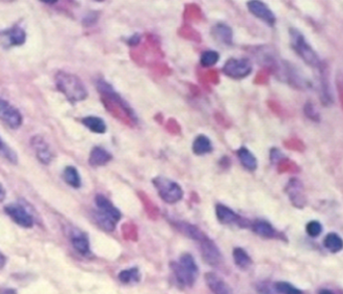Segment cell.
Wrapping results in <instances>:
<instances>
[{
	"label": "cell",
	"mask_w": 343,
	"mask_h": 294,
	"mask_svg": "<svg viewBox=\"0 0 343 294\" xmlns=\"http://www.w3.org/2000/svg\"><path fill=\"white\" fill-rule=\"evenodd\" d=\"M96 87L102 96L105 107L115 118L128 126H135L138 123V117L134 109L118 92L115 91L111 84L100 79L96 83Z\"/></svg>",
	"instance_id": "1"
},
{
	"label": "cell",
	"mask_w": 343,
	"mask_h": 294,
	"mask_svg": "<svg viewBox=\"0 0 343 294\" xmlns=\"http://www.w3.org/2000/svg\"><path fill=\"white\" fill-rule=\"evenodd\" d=\"M54 83L58 90L72 104L82 102L88 97V91L77 75L60 71L54 76Z\"/></svg>",
	"instance_id": "2"
},
{
	"label": "cell",
	"mask_w": 343,
	"mask_h": 294,
	"mask_svg": "<svg viewBox=\"0 0 343 294\" xmlns=\"http://www.w3.org/2000/svg\"><path fill=\"white\" fill-rule=\"evenodd\" d=\"M170 268L176 282L180 286H194L198 275V267L193 255L183 253L178 262H172Z\"/></svg>",
	"instance_id": "3"
},
{
	"label": "cell",
	"mask_w": 343,
	"mask_h": 294,
	"mask_svg": "<svg viewBox=\"0 0 343 294\" xmlns=\"http://www.w3.org/2000/svg\"><path fill=\"white\" fill-rule=\"evenodd\" d=\"M291 46L296 51V53L310 67L320 70L324 65L320 60L317 52L308 44L304 35L297 29L291 27L289 30Z\"/></svg>",
	"instance_id": "4"
},
{
	"label": "cell",
	"mask_w": 343,
	"mask_h": 294,
	"mask_svg": "<svg viewBox=\"0 0 343 294\" xmlns=\"http://www.w3.org/2000/svg\"><path fill=\"white\" fill-rule=\"evenodd\" d=\"M151 56L153 61H161L164 58L163 50L159 39L152 33H147L145 36V44L141 49H135L131 52V57L139 66H145L148 63L147 57Z\"/></svg>",
	"instance_id": "5"
},
{
	"label": "cell",
	"mask_w": 343,
	"mask_h": 294,
	"mask_svg": "<svg viewBox=\"0 0 343 294\" xmlns=\"http://www.w3.org/2000/svg\"><path fill=\"white\" fill-rule=\"evenodd\" d=\"M159 196L167 204H175L183 197L182 188L174 180L165 176H156L152 179Z\"/></svg>",
	"instance_id": "6"
},
{
	"label": "cell",
	"mask_w": 343,
	"mask_h": 294,
	"mask_svg": "<svg viewBox=\"0 0 343 294\" xmlns=\"http://www.w3.org/2000/svg\"><path fill=\"white\" fill-rule=\"evenodd\" d=\"M252 71L253 66L246 59H228L222 67V73L233 79H244Z\"/></svg>",
	"instance_id": "7"
},
{
	"label": "cell",
	"mask_w": 343,
	"mask_h": 294,
	"mask_svg": "<svg viewBox=\"0 0 343 294\" xmlns=\"http://www.w3.org/2000/svg\"><path fill=\"white\" fill-rule=\"evenodd\" d=\"M0 120L11 129H18L23 125L24 117L21 111L7 100L0 98Z\"/></svg>",
	"instance_id": "8"
},
{
	"label": "cell",
	"mask_w": 343,
	"mask_h": 294,
	"mask_svg": "<svg viewBox=\"0 0 343 294\" xmlns=\"http://www.w3.org/2000/svg\"><path fill=\"white\" fill-rule=\"evenodd\" d=\"M285 193L289 196V199L295 208L303 209L306 206L307 196L305 194L304 186L299 178L292 177L289 179L285 187Z\"/></svg>",
	"instance_id": "9"
},
{
	"label": "cell",
	"mask_w": 343,
	"mask_h": 294,
	"mask_svg": "<svg viewBox=\"0 0 343 294\" xmlns=\"http://www.w3.org/2000/svg\"><path fill=\"white\" fill-rule=\"evenodd\" d=\"M200 250L202 259L206 264L213 267L220 265L221 261V253L219 247L207 236H205L200 242Z\"/></svg>",
	"instance_id": "10"
},
{
	"label": "cell",
	"mask_w": 343,
	"mask_h": 294,
	"mask_svg": "<svg viewBox=\"0 0 343 294\" xmlns=\"http://www.w3.org/2000/svg\"><path fill=\"white\" fill-rule=\"evenodd\" d=\"M4 212L18 226L26 229L32 228L33 219L23 206L18 204H9L4 207Z\"/></svg>",
	"instance_id": "11"
},
{
	"label": "cell",
	"mask_w": 343,
	"mask_h": 294,
	"mask_svg": "<svg viewBox=\"0 0 343 294\" xmlns=\"http://www.w3.org/2000/svg\"><path fill=\"white\" fill-rule=\"evenodd\" d=\"M246 6L253 15L265 22L270 26H274L276 24V16L266 3L259 0H251L246 2Z\"/></svg>",
	"instance_id": "12"
},
{
	"label": "cell",
	"mask_w": 343,
	"mask_h": 294,
	"mask_svg": "<svg viewBox=\"0 0 343 294\" xmlns=\"http://www.w3.org/2000/svg\"><path fill=\"white\" fill-rule=\"evenodd\" d=\"M216 215H217L218 220H220L221 224H225V225L237 224L243 228H246L251 226V223L249 220L240 217L232 209L221 204H218L216 206Z\"/></svg>",
	"instance_id": "13"
},
{
	"label": "cell",
	"mask_w": 343,
	"mask_h": 294,
	"mask_svg": "<svg viewBox=\"0 0 343 294\" xmlns=\"http://www.w3.org/2000/svg\"><path fill=\"white\" fill-rule=\"evenodd\" d=\"M30 144L35 151L36 158L45 166H49L53 159V153L47 141L40 135H35L31 138Z\"/></svg>",
	"instance_id": "14"
},
{
	"label": "cell",
	"mask_w": 343,
	"mask_h": 294,
	"mask_svg": "<svg viewBox=\"0 0 343 294\" xmlns=\"http://www.w3.org/2000/svg\"><path fill=\"white\" fill-rule=\"evenodd\" d=\"M204 279L208 288L214 294H235L228 283L214 272L205 273Z\"/></svg>",
	"instance_id": "15"
},
{
	"label": "cell",
	"mask_w": 343,
	"mask_h": 294,
	"mask_svg": "<svg viewBox=\"0 0 343 294\" xmlns=\"http://www.w3.org/2000/svg\"><path fill=\"white\" fill-rule=\"evenodd\" d=\"M172 224L178 232L196 242H200L206 236L196 225L189 224L187 222L174 220H172Z\"/></svg>",
	"instance_id": "16"
},
{
	"label": "cell",
	"mask_w": 343,
	"mask_h": 294,
	"mask_svg": "<svg viewBox=\"0 0 343 294\" xmlns=\"http://www.w3.org/2000/svg\"><path fill=\"white\" fill-rule=\"evenodd\" d=\"M0 34L6 40L10 47H21L26 42V32L20 25H14L10 28L2 30Z\"/></svg>",
	"instance_id": "17"
},
{
	"label": "cell",
	"mask_w": 343,
	"mask_h": 294,
	"mask_svg": "<svg viewBox=\"0 0 343 294\" xmlns=\"http://www.w3.org/2000/svg\"><path fill=\"white\" fill-rule=\"evenodd\" d=\"M95 204H96L99 211H101L102 213L109 216L111 219H113L116 223H118L119 220H121L122 214H121L120 210L117 209L113 205V203L110 199H108L106 196H103V195H97L95 197Z\"/></svg>",
	"instance_id": "18"
},
{
	"label": "cell",
	"mask_w": 343,
	"mask_h": 294,
	"mask_svg": "<svg viewBox=\"0 0 343 294\" xmlns=\"http://www.w3.org/2000/svg\"><path fill=\"white\" fill-rule=\"evenodd\" d=\"M255 234L262 238L266 239H274L280 236L279 232L270 224L269 222L265 220H256L251 223L250 226Z\"/></svg>",
	"instance_id": "19"
},
{
	"label": "cell",
	"mask_w": 343,
	"mask_h": 294,
	"mask_svg": "<svg viewBox=\"0 0 343 294\" xmlns=\"http://www.w3.org/2000/svg\"><path fill=\"white\" fill-rule=\"evenodd\" d=\"M212 35L215 40L220 42L221 44H224L226 46L233 45V39H234V32L231 26L225 24L219 23L213 26L212 28Z\"/></svg>",
	"instance_id": "20"
},
{
	"label": "cell",
	"mask_w": 343,
	"mask_h": 294,
	"mask_svg": "<svg viewBox=\"0 0 343 294\" xmlns=\"http://www.w3.org/2000/svg\"><path fill=\"white\" fill-rule=\"evenodd\" d=\"M112 154L105 148L101 146L93 147L89 156V163L93 168L104 167L112 160Z\"/></svg>",
	"instance_id": "21"
},
{
	"label": "cell",
	"mask_w": 343,
	"mask_h": 294,
	"mask_svg": "<svg viewBox=\"0 0 343 294\" xmlns=\"http://www.w3.org/2000/svg\"><path fill=\"white\" fill-rule=\"evenodd\" d=\"M237 155L243 167L249 172H255L258 169V160L256 156L246 147H240L237 150Z\"/></svg>",
	"instance_id": "22"
},
{
	"label": "cell",
	"mask_w": 343,
	"mask_h": 294,
	"mask_svg": "<svg viewBox=\"0 0 343 294\" xmlns=\"http://www.w3.org/2000/svg\"><path fill=\"white\" fill-rule=\"evenodd\" d=\"M82 123L86 128H88L90 131L96 134H104L107 131V124L98 116L94 115L86 116L82 119Z\"/></svg>",
	"instance_id": "23"
},
{
	"label": "cell",
	"mask_w": 343,
	"mask_h": 294,
	"mask_svg": "<svg viewBox=\"0 0 343 294\" xmlns=\"http://www.w3.org/2000/svg\"><path fill=\"white\" fill-rule=\"evenodd\" d=\"M183 20L185 23H200L203 20V12L196 3H187L183 9Z\"/></svg>",
	"instance_id": "24"
},
{
	"label": "cell",
	"mask_w": 343,
	"mask_h": 294,
	"mask_svg": "<svg viewBox=\"0 0 343 294\" xmlns=\"http://www.w3.org/2000/svg\"><path fill=\"white\" fill-rule=\"evenodd\" d=\"M197 79L200 82V84L208 91H211L209 84L218 85L220 84V75L217 70L215 69H208L204 72L198 71L197 72Z\"/></svg>",
	"instance_id": "25"
},
{
	"label": "cell",
	"mask_w": 343,
	"mask_h": 294,
	"mask_svg": "<svg viewBox=\"0 0 343 294\" xmlns=\"http://www.w3.org/2000/svg\"><path fill=\"white\" fill-rule=\"evenodd\" d=\"M93 220L98 225L99 227L107 232H113L116 229V222L111 219L106 214L102 213L101 211H93L92 213Z\"/></svg>",
	"instance_id": "26"
},
{
	"label": "cell",
	"mask_w": 343,
	"mask_h": 294,
	"mask_svg": "<svg viewBox=\"0 0 343 294\" xmlns=\"http://www.w3.org/2000/svg\"><path fill=\"white\" fill-rule=\"evenodd\" d=\"M193 151L196 155H204L213 151L211 139L205 135H198L193 143Z\"/></svg>",
	"instance_id": "27"
},
{
	"label": "cell",
	"mask_w": 343,
	"mask_h": 294,
	"mask_svg": "<svg viewBox=\"0 0 343 294\" xmlns=\"http://www.w3.org/2000/svg\"><path fill=\"white\" fill-rule=\"evenodd\" d=\"M177 34L186 41L194 42L196 44H200L202 42L200 32H198L196 28H194L189 24L181 25L177 30Z\"/></svg>",
	"instance_id": "28"
},
{
	"label": "cell",
	"mask_w": 343,
	"mask_h": 294,
	"mask_svg": "<svg viewBox=\"0 0 343 294\" xmlns=\"http://www.w3.org/2000/svg\"><path fill=\"white\" fill-rule=\"evenodd\" d=\"M233 257L235 264L241 269H249L253 264L252 258L243 248H235L233 251Z\"/></svg>",
	"instance_id": "29"
},
{
	"label": "cell",
	"mask_w": 343,
	"mask_h": 294,
	"mask_svg": "<svg viewBox=\"0 0 343 294\" xmlns=\"http://www.w3.org/2000/svg\"><path fill=\"white\" fill-rule=\"evenodd\" d=\"M64 180L74 189H80L82 186V179L78 170L73 166H68L63 172Z\"/></svg>",
	"instance_id": "30"
},
{
	"label": "cell",
	"mask_w": 343,
	"mask_h": 294,
	"mask_svg": "<svg viewBox=\"0 0 343 294\" xmlns=\"http://www.w3.org/2000/svg\"><path fill=\"white\" fill-rule=\"evenodd\" d=\"M323 244L329 252H331L333 254H336V253L340 252L341 249H342V239L336 233H329L325 236Z\"/></svg>",
	"instance_id": "31"
},
{
	"label": "cell",
	"mask_w": 343,
	"mask_h": 294,
	"mask_svg": "<svg viewBox=\"0 0 343 294\" xmlns=\"http://www.w3.org/2000/svg\"><path fill=\"white\" fill-rule=\"evenodd\" d=\"M72 244L74 249L82 255L90 254V243L87 236L83 233H78L72 236Z\"/></svg>",
	"instance_id": "32"
},
{
	"label": "cell",
	"mask_w": 343,
	"mask_h": 294,
	"mask_svg": "<svg viewBox=\"0 0 343 294\" xmlns=\"http://www.w3.org/2000/svg\"><path fill=\"white\" fill-rule=\"evenodd\" d=\"M220 61V53L216 50H205L200 56V65L203 68H212Z\"/></svg>",
	"instance_id": "33"
},
{
	"label": "cell",
	"mask_w": 343,
	"mask_h": 294,
	"mask_svg": "<svg viewBox=\"0 0 343 294\" xmlns=\"http://www.w3.org/2000/svg\"><path fill=\"white\" fill-rule=\"evenodd\" d=\"M140 273L137 268H130V269L123 270L119 275V280L124 284H130V283H136L140 281Z\"/></svg>",
	"instance_id": "34"
},
{
	"label": "cell",
	"mask_w": 343,
	"mask_h": 294,
	"mask_svg": "<svg viewBox=\"0 0 343 294\" xmlns=\"http://www.w3.org/2000/svg\"><path fill=\"white\" fill-rule=\"evenodd\" d=\"M0 157L6 159L8 162L12 164H16L18 162V156L16 152L11 147L8 146L1 137H0Z\"/></svg>",
	"instance_id": "35"
},
{
	"label": "cell",
	"mask_w": 343,
	"mask_h": 294,
	"mask_svg": "<svg viewBox=\"0 0 343 294\" xmlns=\"http://www.w3.org/2000/svg\"><path fill=\"white\" fill-rule=\"evenodd\" d=\"M277 169L278 172L280 173H286V172H290V173H298L301 172L300 167L288 157H284L283 159H281L278 163H277Z\"/></svg>",
	"instance_id": "36"
},
{
	"label": "cell",
	"mask_w": 343,
	"mask_h": 294,
	"mask_svg": "<svg viewBox=\"0 0 343 294\" xmlns=\"http://www.w3.org/2000/svg\"><path fill=\"white\" fill-rule=\"evenodd\" d=\"M149 68L156 75H159L162 77H168L172 74V68L165 62H162V61H156L150 64Z\"/></svg>",
	"instance_id": "37"
},
{
	"label": "cell",
	"mask_w": 343,
	"mask_h": 294,
	"mask_svg": "<svg viewBox=\"0 0 343 294\" xmlns=\"http://www.w3.org/2000/svg\"><path fill=\"white\" fill-rule=\"evenodd\" d=\"M275 289L280 294H303V292L299 288L295 287L293 284L285 281L275 283Z\"/></svg>",
	"instance_id": "38"
},
{
	"label": "cell",
	"mask_w": 343,
	"mask_h": 294,
	"mask_svg": "<svg viewBox=\"0 0 343 294\" xmlns=\"http://www.w3.org/2000/svg\"><path fill=\"white\" fill-rule=\"evenodd\" d=\"M139 196H140V199L142 200V203H143V205L145 207V210H146V212L148 213V216L150 218H152V219L155 220L157 218L158 212H159L158 209L156 208V206L149 199V197H148L147 195L145 193L140 192L139 193Z\"/></svg>",
	"instance_id": "39"
},
{
	"label": "cell",
	"mask_w": 343,
	"mask_h": 294,
	"mask_svg": "<svg viewBox=\"0 0 343 294\" xmlns=\"http://www.w3.org/2000/svg\"><path fill=\"white\" fill-rule=\"evenodd\" d=\"M283 145L289 150L297 151V152H303L306 149V145L304 144V142L297 137H292V138L286 139L283 142Z\"/></svg>",
	"instance_id": "40"
},
{
	"label": "cell",
	"mask_w": 343,
	"mask_h": 294,
	"mask_svg": "<svg viewBox=\"0 0 343 294\" xmlns=\"http://www.w3.org/2000/svg\"><path fill=\"white\" fill-rule=\"evenodd\" d=\"M303 110H304V113H305L307 118H309L310 120H312L314 122H320V114H319L316 107L311 102H307L304 105Z\"/></svg>",
	"instance_id": "41"
},
{
	"label": "cell",
	"mask_w": 343,
	"mask_h": 294,
	"mask_svg": "<svg viewBox=\"0 0 343 294\" xmlns=\"http://www.w3.org/2000/svg\"><path fill=\"white\" fill-rule=\"evenodd\" d=\"M306 231L307 234L310 237L316 238L321 235L322 231H323V227L321 225V223L318 220H310L307 225H306Z\"/></svg>",
	"instance_id": "42"
},
{
	"label": "cell",
	"mask_w": 343,
	"mask_h": 294,
	"mask_svg": "<svg viewBox=\"0 0 343 294\" xmlns=\"http://www.w3.org/2000/svg\"><path fill=\"white\" fill-rule=\"evenodd\" d=\"M271 71L268 69L262 68L258 73L256 74L254 79V84L256 85H266L269 83L270 77H271Z\"/></svg>",
	"instance_id": "43"
},
{
	"label": "cell",
	"mask_w": 343,
	"mask_h": 294,
	"mask_svg": "<svg viewBox=\"0 0 343 294\" xmlns=\"http://www.w3.org/2000/svg\"><path fill=\"white\" fill-rule=\"evenodd\" d=\"M165 129L172 134V135H180L181 134V126L178 121L174 118H168L165 123Z\"/></svg>",
	"instance_id": "44"
},
{
	"label": "cell",
	"mask_w": 343,
	"mask_h": 294,
	"mask_svg": "<svg viewBox=\"0 0 343 294\" xmlns=\"http://www.w3.org/2000/svg\"><path fill=\"white\" fill-rule=\"evenodd\" d=\"M285 156V154L277 147H273L270 149V161L274 164H277L281 159H283Z\"/></svg>",
	"instance_id": "45"
},
{
	"label": "cell",
	"mask_w": 343,
	"mask_h": 294,
	"mask_svg": "<svg viewBox=\"0 0 343 294\" xmlns=\"http://www.w3.org/2000/svg\"><path fill=\"white\" fill-rule=\"evenodd\" d=\"M267 105H268L270 110H271L274 114H276V115L279 116V117L284 116V114H285V110L283 109V107H282L277 101H275V100H269V101L267 102Z\"/></svg>",
	"instance_id": "46"
},
{
	"label": "cell",
	"mask_w": 343,
	"mask_h": 294,
	"mask_svg": "<svg viewBox=\"0 0 343 294\" xmlns=\"http://www.w3.org/2000/svg\"><path fill=\"white\" fill-rule=\"evenodd\" d=\"M99 20V13L97 11H91L89 12L85 19H84V25H92L97 23Z\"/></svg>",
	"instance_id": "47"
},
{
	"label": "cell",
	"mask_w": 343,
	"mask_h": 294,
	"mask_svg": "<svg viewBox=\"0 0 343 294\" xmlns=\"http://www.w3.org/2000/svg\"><path fill=\"white\" fill-rule=\"evenodd\" d=\"M141 41H142V35L140 33H135L132 36H130V39L127 41V43L130 47L137 48L141 44Z\"/></svg>",
	"instance_id": "48"
},
{
	"label": "cell",
	"mask_w": 343,
	"mask_h": 294,
	"mask_svg": "<svg viewBox=\"0 0 343 294\" xmlns=\"http://www.w3.org/2000/svg\"><path fill=\"white\" fill-rule=\"evenodd\" d=\"M215 119L217 120V122L219 123L221 126L224 127V128H230L231 127V123L228 122L225 117L221 114L220 112H217L215 114Z\"/></svg>",
	"instance_id": "49"
},
{
	"label": "cell",
	"mask_w": 343,
	"mask_h": 294,
	"mask_svg": "<svg viewBox=\"0 0 343 294\" xmlns=\"http://www.w3.org/2000/svg\"><path fill=\"white\" fill-rule=\"evenodd\" d=\"M188 85V88H189V90H190V93L194 95V96H196V97H198V96H200V90H199V88L197 87V86H196L195 84H187Z\"/></svg>",
	"instance_id": "50"
},
{
	"label": "cell",
	"mask_w": 343,
	"mask_h": 294,
	"mask_svg": "<svg viewBox=\"0 0 343 294\" xmlns=\"http://www.w3.org/2000/svg\"><path fill=\"white\" fill-rule=\"evenodd\" d=\"M220 166H221L222 169L224 168H228L231 166V160L228 159L227 156H223L221 157V160H220Z\"/></svg>",
	"instance_id": "51"
},
{
	"label": "cell",
	"mask_w": 343,
	"mask_h": 294,
	"mask_svg": "<svg viewBox=\"0 0 343 294\" xmlns=\"http://www.w3.org/2000/svg\"><path fill=\"white\" fill-rule=\"evenodd\" d=\"M0 294H17L14 289L6 288V287H0Z\"/></svg>",
	"instance_id": "52"
},
{
	"label": "cell",
	"mask_w": 343,
	"mask_h": 294,
	"mask_svg": "<svg viewBox=\"0 0 343 294\" xmlns=\"http://www.w3.org/2000/svg\"><path fill=\"white\" fill-rule=\"evenodd\" d=\"M154 119H155V121L156 122L158 123V124H163V120H164V117H163V114L162 113H158V114H156L155 116H154Z\"/></svg>",
	"instance_id": "53"
},
{
	"label": "cell",
	"mask_w": 343,
	"mask_h": 294,
	"mask_svg": "<svg viewBox=\"0 0 343 294\" xmlns=\"http://www.w3.org/2000/svg\"><path fill=\"white\" fill-rule=\"evenodd\" d=\"M5 196H6V191H5L4 187L0 183V203L4 200Z\"/></svg>",
	"instance_id": "54"
},
{
	"label": "cell",
	"mask_w": 343,
	"mask_h": 294,
	"mask_svg": "<svg viewBox=\"0 0 343 294\" xmlns=\"http://www.w3.org/2000/svg\"><path fill=\"white\" fill-rule=\"evenodd\" d=\"M5 263H6L5 256L2 253H0V270L2 269L5 266Z\"/></svg>",
	"instance_id": "55"
},
{
	"label": "cell",
	"mask_w": 343,
	"mask_h": 294,
	"mask_svg": "<svg viewBox=\"0 0 343 294\" xmlns=\"http://www.w3.org/2000/svg\"><path fill=\"white\" fill-rule=\"evenodd\" d=\"M319 294H334L332 291H330V290H327V289H323V290H321L320 292H319Z\"/></svg>",
	"instance_id": "56"
}]
</instances>
